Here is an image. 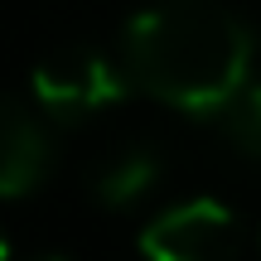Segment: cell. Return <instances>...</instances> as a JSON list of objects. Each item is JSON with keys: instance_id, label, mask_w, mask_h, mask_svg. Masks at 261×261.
Here are the masks:
<instances>
[{"instance_id": "obj_1", "label": "cell", "mask_w": 261, "mask_h": 261, "mask_svg": "<svg viewBox=\"0 0 261 261\" xmlns=\"http://www.w3.org/2000/svg\"><path fill=\"white\" fill-rule=\"evenodd\" d=\"M126 77L189 116H218L256 63V34L223 0H155L121 34Z\"/></svg>"}, {"instance_id": "obj_2", "label": "cell", "mask_w": 261, "mask_h": 261, "mask_svg": "<svg viewBox=\"0 0 261 261\" xmlns=\"http://www.w3.org/2000/svg\"><path fill=\"white\" fill-rule=\"evenodd\" d=\"M34 102L54 121H87L126 97V73L97 44H58L34 63Z\"/></svg>"}, {"instance_id": "obj_3", "label": "cell", "mask_w": 261, "mask_h": 261, "mask_svg": "<svg viewBox=\"0 0 261 261\" xmlns=\"http://www.w3.org/2000/svg\"><path fill=\"white\" fill-rule=\"evenodd\" d=\"M145 261H232L242 247V223L223 198H184L155 213L136 237Z\"/></svg>"}, {"instance_id": "obj_4", "label": "cell", "mask_w": 261, "mask_h": 261, "mask_svg": "<svg viewBox=\"0 0 261 261\" xmlns=\"http://www.w3.org/2000/svg\"><path fill=\"white\" fill-rule=\"evenodd\" d=\"M54 150L48 130L34 112L0 102V198H24L48 179Z\"/></svg>"}, {"instance_id": "obj_5", "label": "cell", "mask_w": 261, "mask_h": 261, "mask_svg": "<svg viewBox=\"0 0 261 261\" xmlns=\"http://www.w3.org/2000/svg\"><path fill=\"white\" fill-rule=\"evenodd\" d=\"M160 174H165V160L150 145H121L92 169V194L102 208H130L160 184Z\"/></svg>"}, {"instance_id": "obj_6", "label": "cell", "mask_w": 261, "mask_h": 261, "mask_svg": "<svg viewBox=\"0 0 261 261\" xmlns=\"http://www.w3.org/2000/svg\"><path fill=\"white\" fill-rule=\"evenodd\" d=\"M218 121H223V136L232 140L247 160H261V83L256 77L218 112Z\"/></svg>"}, {"instance_id": "obj_7", "label": "cell", "mask_w": 261, "mask_h": 261, "mask_svg": "<svg viewBox=\"0 0 261 261\" xmlns=\"http://www.w3.org/2000/svg\"><path fill=\"white\" fill-rule=\"evenodd\" d=\"M0 261H10V237L0 232Z\"/></svg>"}]
</instances>
